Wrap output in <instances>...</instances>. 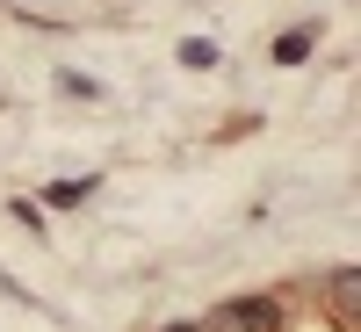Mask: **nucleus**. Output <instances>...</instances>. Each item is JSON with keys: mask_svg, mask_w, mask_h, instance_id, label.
I'll list each match as a JSON object with an SVG mask.
<instances>
[{"mask_svg": "<svg viewBox=\"0 0 361 332\" xmlns=\"http://www.w3.org/2000/svg\"><path fill=\"white\" fill-rule=\"evenodd\" d=\"M325 304H333L340 332H354V318H361V275L354 267H333V275H325Z\"/></svg>", "mask_w": 361, "mask_h": 332, "instance_id": "f03ea898", "label": "nucleus"}, {"mask_svg": "<svg viewBox=\"0 0 361 332\" xmlns=\"http://www.w3.org/2000/svg\"><path fill=\"white\" fill-rule=\"evenodd\" d=\"M282 325L289 318H282L275 296H224V304L202 318V332H282Z\"/></svg>", "mask_w": 361, "mask_h": 332, "instance_id": "f257e3e1", "label": "nucleus"}, {"mask_svg": "<svg viewBox=\"0 0 361 332\" xmlns=\"http://www.w3.org/2000/svg\"><path fill=\"white\" fill-rule=\"evenodd\" d=\"M311 44H318V29H282V37H275V66H304Z\"/></svg>", "mask_w": 361, "mask_h": 332, "instance_id": "7ed1b4c3", "label": "nucleus"}, {"mask_svg": "<svg viewBox=\"0 0 361 332\" xmlns=\"http://www.w3.org/2000/svg\"><path fill=\"white\" fill-rule=\"evenodd\" d=\"M58 94H73V102H94V94H102V87H94V80H87V73H58Z\"/></svg>", "mask_w": 361, "mask_h": 332, "instance_id": "20e7f679", "label": "nucleus"}, {"mask_svg": "<svg viewBox=\"0 0 361 332\" xmlns=\"http://www.w3.org/2000/svg\"><path fill=\"white\" fill-rule=\"evenodd\" d=\"M166 332H202V325H166Z\"/></svg>", "mask_w": 361, "mask_h": 332, "instance_id": "0eeeda50", "label": "nucleus"}, {"mask_svg": "<svg viewBox=\"0 0 361 332\" xmlns=\"http://www.w3.org/2000/svg\"><path fill=\"white\" fill-rule=\"evenodd\" d=\"M180 66H217V44H209V37H188V44H180Z\"/></svg>", "mask_w": 361, "mask_h": 332, "instance_id": "39448f33", "label": "nucleus"}, {"mask_svg": "<svg viewBox=\"0 0 361 332\" xmlns=\"http://www.w3.org/2000/svg\"><path fill=\"white\" fill-rule=\"evenodd\" d=\"M87 188H94V180H58V188H51V195H44V202H51V209H73V202H80V195H87Z\"/></svg>", "mask_w": 361, "mask_h": 332, "instance_id": "423d86ee", "label": "nucleus"}]
</instances>
